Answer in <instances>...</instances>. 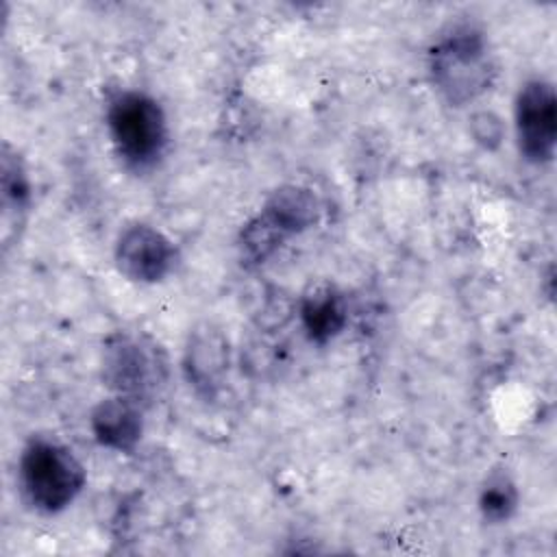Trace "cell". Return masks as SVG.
<instances>
[{
    "label": "cell",
    "mask_w": 557,
    "mask_h": 557,
    "mask_svg": "<svg viewBox=\"0 0 557 557\" xmlns=\"http://www.w3.org/2000/svg\"><path fill=\"white\" fill-rule=\"evenodd\" d=\"M426 61L435 89L453 107L479 98L496 76L487 37L472 24H455L442 33L429 48Z\"/></svg>",
    "instance_id": "cell-1"
},
{
    "label": "cell",
    "mask_w": 557,
    "mask_h": 557,
    "mask_svg": "<svg viewBox=\"0 0 557 557\" xmlns=\"http://www.w3.org/2000/svg\"><path fill=\"white\" fill-rule=\"evenodd\" d=\"M170 379L165 348L144 331H115L102 344V381L122 398L150 407Z\"/></svg>",
    "instance_id": "cell-2"
},
{
    "label": "cell",
    "mask_w": 557,
    "mask_h": 557,
    "mask_svg": "<svg viewBox=\"0 0 557 557\" xmlns=\"http://www.w3.org/2000/svg\"><path fill=\"white\" fill-rule=\"evenodd\" d=\"M17 481L26 503L39 513H59L81 494L85 468L61 442L30 437L22 448Z\"/></svg>",
    "instance_id": "cell-3"
},
{
    "label": "cell",
    "mask_w": 557,
    "mask_h": 557,
    "mask_svg": "<svg viewBox=\"0 0 557 557\" xmlns=\"http://www.w3.org/2000/svg\"><path fill=\"white\" fill-rule=\"evenodd\" d=\"M107 131L124 165L139 172L152 168L168 144L163 107L137 89H122L109 98Z\"/></svg>",
    "instance_id": "cell-4"
},
{
    "label": "cell",
    "mask_w": 557,
    "mask_h": 557,
    "mask_svg": "<svg viewBox=\"0 0 557 557\" xmlns=\"http://www.w3.org/2000/svg\"><path fill=\"white\" fill-rule=\"evenodd\" d=\"M513 124L518 150L524 161L533 165L553 161L557 144V100L548 81L531 78L518 89Z\"/></svg>",
    "instance_id": "cell-5"
},
{
    "label": "cell",
    "mask_w": 557,
    "mask_h": 557,
    "mask_svg": "<svg viewBox=\"0 0 557 557\" xmlns=\"http://www.w3.org/2000/svg\"><path fill=\"white\" fill-rule=\"evenodd\" d=\"M113 257L120 274L133 283H159L176 263L172 242L144 222L131 224L117 235Z\"/></svg>",
    "instance_id": "cell-6"
},
{
    "label": "cell",
    "mask_w": 557,
    "mask_h": 557,
    "mask_svg": "<svg viewBox=\"0 0 557 557\" xmlns=\"http://www.w3.org/2000/svg\"><path fill=\"white\" fill-rule=\"evenodd\" d=\"M231 346L220 326L211 322L196 324L185 344L183 374L198 396L213 398L228 374Z\"/></svg>",
    "instance_id": "cell-7"
},
{
    "label": "cell",
    "mask_w": 557,
    "mask_h": 557,
    "mask_svg": "<svg viewBox=\"0 0 557 557\" xmlns=\"http://www.w3.org/2000/svg\"><path fill=\"white\" fill-rule=\"evenodd\" d=\"M89 429L100 446L133 453L144 433V407L113 394L91 409Z\"/></svg>",
    "instance_id": "cell-8"
},
{
    "label": "cell",
    "mask_w": 557,
    "mask_h": 557,
    "mask_svg": "<svg viewBox=\"0 0 557 557\" xmlns=\"http://www.w3.org/2000/svg\"><path fill=\"white\" fill-rule=\"evenodd\" d=\"M298 318L309 342L326 344L346 329L348 305L335 285L315 283L302 292L298 300Z\"/></svg>",
    "instance_id": "cell-9"
},
{
    "label": "cell",
    "mask_w": 557,
    "mask_h": 557,
    "mask_svg": "<svg viewBox=\"0 0 557 557\" xmlns=\"http://www.w3.org/2000/svg\"><path fill=\"white\" fill-rule=\"evenodd\" d=\"M318 200L307 187L281 185L265 198L257 218L287 242L311 228L318 222Z\"/></svg>",
    "instance_id": "cell-10"
},
{
    "label": "cell",
    "mask_w": 557,
    "mask_h": 557,
    "mask_svg": "<svg viewBox=\"0 0 557 557\" xmlns=\"http://www.w3.org/2000/svg\"><path fill=\"white\" fill-rule=\"evenodd\" d=\"M33 187L24 165V159L15 148L4 144L0 159V205H2V242L11 246L17 228L24 226L30 211Z\"/></svg>",
    "instance_id": "cell-11"
},
{
    "label": "cell",
    "mask_w": 557,
    "mask_h": 557,
    "mask_svg": "<svg viewBox=\"0 0 557 557\" xmlns=\"http://www.w3.org/2000/svg\"><path fill=\"white\" fill-rule=\"evenodd\" d=\"M518 507L516 481L505 470H494L485 476L479 490V511L483 520L500 524L513 516Z\"/></svg>",
    "instance_id": "cell-12"
},
{
    "label": "cell",
    "mask_w": 557,
    "mask_h": 557,
    "mask_svg": "<svg viewBox=\"0 0 557 557\" xmlns=\"http://www.w3.org/2000/svg\"><path fill=\"white\" fill-rule=\"evenodd\" d=\"M470 135L485 150H496L505 137L503 120L492 111H476L470 117Z\"/></svg>",
    "instance_id": "cell-13"
}]
</instances>
